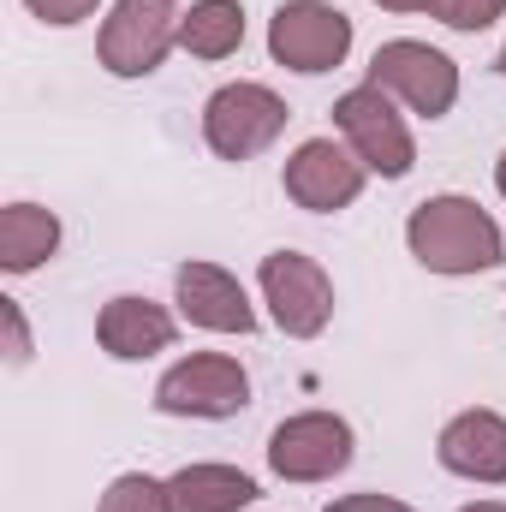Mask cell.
<instances>
[{"label": "cell", "mask_w": 506, "mask_h": 512, "mask_svg": "<svg viewBox=\"0 0 506 512\" xmlns=\"http://www.w3.org/2000/svg\"><path fill=\"white\" fill-rule=\"evenodd\" d=\"M405 245H411V256L429 274H489V268H501V256H506L495 215L477 197H453V191L411 209Z\"/></svg>", "instance_id": "1"}, {"label": "cell", "mask_w": 506, "mask_h": 512, "mask_svg": "<svg viewBox=\"0 0 506 512\" xmlns=\"http://www.w3.org/2000/svg\"><path fill=\"white\" fill-rule=\"evenodd\" d=\"M256 286H262V304H268L274 328L292 334V340H316L334 322V280L316 256L268 251L262 268H256Z\"/></svg>", "instance_id": "2"}, {"label": "cell", "mask_w": 506, "mask_h": 512, "mask_svg": "<svg viewBox=\"0 0 506 512\" xmlns=\"http://www.w3.org/2000/svg\"><path fill=\"white\" fill-rule=\"evenodd\" d=\"M268 54L286 72H334L352 54V18L328 0H280L268 18Z\"/></svg>", "instance_id": "3"}, {"label": "cell", "mask_w": 506, "mask_h": 512, "mask_svg": "<svg viewBox=\"0 0 506 512\" xmlns=\"http://www.w3.org/2000/svg\"><path fill=\"white\" fill-rule=\"evenodd\" d=\"M179 24L185 12L173 0H114V12L102 18L96 54L114 78H149L179 48Z\"/></svg>", "instance_id": "4"}, {"label": "cell", "mask_w": 506, "mask_h": 512, "mask_svg": "<svg viewBox=\"0 0 506 512\" xmlns=\"http://www.w3.org/2000/svg\"><path fill=\"white\" fill-rule=\"evenodd\" d=\"M370 84L387 90L393 102H405L411 114H423V120H447L453 102H459V66L441 48L411 42V36L381 42L376 60H370Z\"/></svg>", "instance_id": "5"}, {"label": "cell", "mask_w": 506, "mask_h": 512, "mask_svg": "<svg viewBox=\"0 0 506 512\" xmlns=\"http://www.w3.org/2000/svg\"><path fill=\"white\" fill-rule=\"evenodd\" d=\"M286 120H292V108L268 84H221L203 102V143L221 161H251L286 131Z\"/></svg>", "instance_id": "6"}, {"label": "cell", "mask_w": 506, "mask_h": 512, "mask_svg": "<svg viewBox=\"0 0 506 512\" xmlns=\"http://www.w3.org/2000/svg\"><path fill=\"white\" fill-rule=\"evenodd\" d=\"M352 423L334 411H298L268 435V471L280 483H328L352 465Z\"/></svg>", "instance_id": "7"}, {"label": "cell", "mask_w": 506, "mask_h": 512, "mask_svg": "<svg viewBox=\"0 0 506 512\" xmlns=\"http://www.w3.org/2000/svg\"><path fill=\"white\" fill-rule=\"evenodd\" d=\"M334 126L346 137V149H352L370 173H381V179H405V173L417 167V143H411L405 120L393 114V96L376 90V84L346 90V96L334 102Z\"/></svg>", "instance_id": "8"}, {"label": "cell", "mask_w": 506, "mask_h": 512, "mask_svg": "<svg viewBox=\"0 0 506 512\" xmlns=\"http://www.w3.org/2000/svg\"><path fill=\"white\" fill-rule=\"evenodd\" d=\"M251 405V376L227 352H191L155 382V411L167 417H239Z\"/></svg>", "instance_id": "9"}, {"label": "cell", "mask_w": 506, "mask_h": 512, "mask_svg": "<svg viewBox=\"0 0 506 512\" xmlns=\"http://www.w3.org/2000/svg\"><path fill=\"white\" fill-rule=\"evenodd\" d=\"M364 179H370V167H364L346 143H334V137L298 143L292 161H286V173H280L286 197H292L298 209H310V215H340V209H352V203L364 197Z\"/></svg>", "instance_id": "10"}, {"label": "cell", "mask_w": 506, "mask_h": 512, "mask_svg": "<svg viewBox=\"0 0 506 512\" xmlns=\"http://www.w3.org/2000/svg\"><path fill=\"white\" fill-rule=\"evenodd\" d=\"M173 298L191 328H209V334H251L256 328V310L239 274H227L221 262H185L173 274Z\"/></svg>", "instance_id": "11"}, {"label": "cell", "mask_w": 506, "mask_h": 512, "mask_svg": "<svg viewBox=\"0 0 506 512\" xmlns=\"http://www.w3.org/2000/svg\"><path fill=\"white\" fill-rule=\"evenodd\" d=\"M441 471L465 477V483H506V417L501 411H459L441 441H435Z\"/></svg>", "instance_id": "12"}, {"label": "cell", "mask_w": 506, "mask_h": 512, "mask_svg": "<svg viewBox=\"0 0 506 512\" xmlns=\"http://www.w3.org/2000/svg\"><path fill=\"white\" fill-rule=\"evenodd\" d=\"M96 340H102L108 358L137 364V358H155V352L173 346V316H167V304H155V298L120 292V298L102 304V316H96Z\"/></svg>", "instance_id": "13"}, {"label": "cell", "mask_w": 506, "mask_h": 512, "mask_svg": "<svg viewBox=\"0 0 506 512\" xmlns=\"http://www.w3.org/2000/svg\"><path fill=\"white\" fill-rule=\"evenodd\" d=\"M173 512H245L256 501V477L239 465H185L167 477Z\"/></svg>", "instance_id": "14"}, {"label": "cell", "mask_w": 506, "mask_h": 512, "mask_svg": "<svg viewBox=\"0 0 506 512\" xmlns=\"http://www.w3.org/2000/svg\"><path fill=\"white\" fill-rule=\"evenodd\" d=\"M54 251H60L54 209H36V203H6L0 209V268L6 274H30V268H42Z\"/></svg>", "instance_id": "15"}, {"label": "cell", "mask_w": 506, "mask_h": 512, "mask_svg": "<svg viewBox=\"0 0 506 512\" xmlns=\"http://www.w3.org/2000/svg\"><path fill=\"white\" fill-rule=\"evenodd\" d=\"M179 48L197 60H227L245 48V6L239 0H197L179 24Z\"/></svg>", "instance_id": "16"}, {"label": "cell", "mask_w": 506, "mask_h": 512, "mask_svg": "<svg viewBox=\"0 0 506 512\" xmlns=\"http://www.w3.org/2000/svg\"><path fill=\"white\" fill-rule=\"evenodd\" d=\"M96 512H173V495H167L161 477H149V471H126V477H114V489L102 495V507Z\"/></svg>", "instance_id": "17"}, {"label": "cell", "mask_w": 506, "mask_h": 512, "mask_svg": "<svg viewBox=\"0 0 506 512\" xmlns=\"http://www.w3.org/2000/svg\"><path fill=\"white\" fill-rule=\"evenodd\" d=\"M435 18H441L447 30L477 36V30H489L495 18H506V0H435Z\"/></svg>", "instance_id": "18"}, {"label": "cell", "mask_w": 506, "mask_h": 512, "mask_svg": "<svg viewBox=\"0 0 506 512\" xmlns=\"http://www.w3.org/2000/svg\"><path fill=\"white\" fill-rule=\"evenodd\" d=\"M42 24H54V30H72V24H84V18H96V6L102 0H24Z\"/></svg>", "instance_id": "19"}, {"label": "cell", "mask_w": 506, "mask_h": 512, "mask_svg": "<svg viewBox=\"0 0 506 512\" xmlns=\"http://www.w3.org/2000/svg\"><path fill=\"white\" fill-rule=\"evenodd\" d=\"M0 322H6V346H12L6 358H12V370L30 364V328H24V310H18L12 298H0Z\"/></svg>", "instance_id": "20"}, {"label": "cell", "mask_w": 506, "mask_h": 512, "mask_svg": "<svg viewBox=\"0 0 506 512\" xmlns=\"http://www.w3.org/2000/svg\"><path fill=\"white\" fill-rule=\"evenodd\" d=\"M328 512H417V507H405L393 495H340V501H328Z\"/></svg>", "instance_id": "21"}, {"label": "cell", "mask_w": 506, "mask_h": 512, "mask_svg": "<svg viewBox=\"0 0 506 512\" xmlns=\"http://www.w3.org/2000/svg\"><path fill=\"white\" fill-rule=\"evenodd\" d=\"M387 12H435V0H376Z\"/></svg>", "instance_id": "22"}, {"label": "cell", "mask_w": 506, "mask_h": 512, "mask_svg": "<svg viewBox=\"0 0 506 512\" xmlns=\"http://www.w3.org/2000/svg\"><path fill=\"white\" fill-rule=\"evenodd\" d=\"M459 512H506V501H477V507H459Z\"/></svg>", "instance_id": "23"}, {"label": "cell", "mask_w": 506, "mask_h": 512, "mask_svg": "<svg viewBox=\"0 0 506 512\" xmlns=\"http://www.w3.org/2000/svg\"><path fill=\"white\" fill-rule=\"evenodd\" d=\"M495 185H501V197H506V155L495 161Z\"/></svg>", "instance_id": "24"}, {"label": "cell", "mask_w": 506, "mask_h": 512, "mask_svg": "<svg viewBox=\"0 0 506 512\" xmlns=\"http://www.w3.org/2000/svg\"><path fill=\"white\" fill-rule=\"evenodd\" d=\"M501 72H506V48H501Z\"/></svg>", "instance_id": "25"}]
</instances>
